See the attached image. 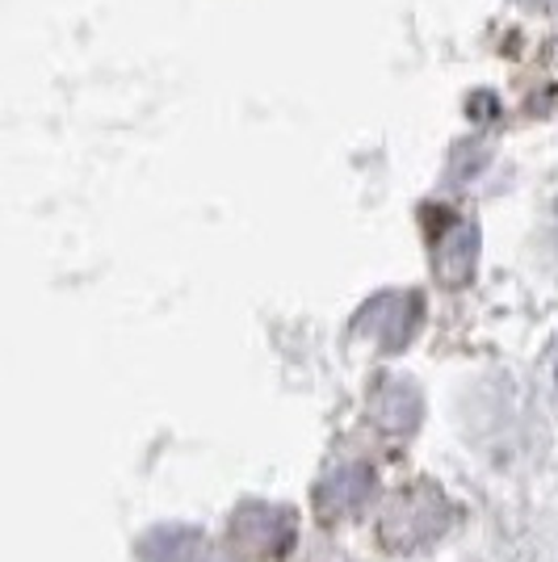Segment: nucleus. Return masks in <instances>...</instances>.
Segmentation results:
<instances>
[{
    "mask_svg": "<svg viewBox=\"0 0 558 562\" xmlns=\"http://www.w3.org/2000/svg\"><path fill=\"white\" fill-rule=\"evenodd\" d=\"M546 378H550V386H555V395H558V345L546 352Z\"/></svg>",
    "mask_w": 558,
    "mask_h": 562,
    "instance_id": "f03ea898",
    "label": "nucleus"
},
{
    "mask_svg": "<svg viewBox=\"0 0 558 562\" xmlns=\"http://www.w3.org/2000/svg\"><path fill=\"white\" fill-rule=\"evenodd\" d=\"M370 483H373V470L370 467H345L332 483H327L324 492H320V504H324V513H341V508H357L366 495H370Z\"/></svg>",
    "mask_w": 558,
    "mask_h": 562,
    "instance_id": "f257e3e1",
    "label": "nucleus"
}]
</instances>
